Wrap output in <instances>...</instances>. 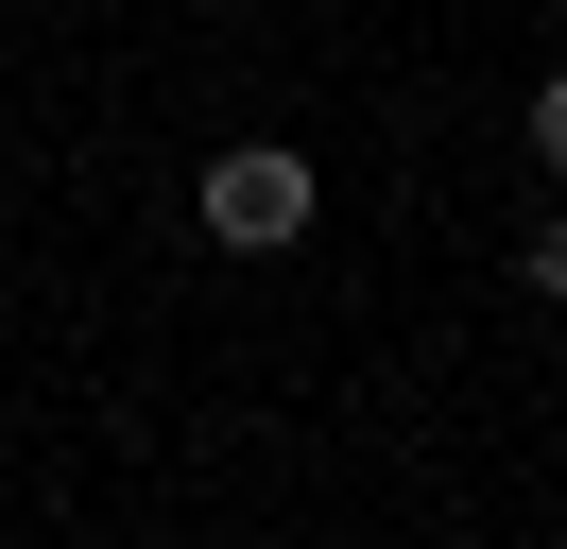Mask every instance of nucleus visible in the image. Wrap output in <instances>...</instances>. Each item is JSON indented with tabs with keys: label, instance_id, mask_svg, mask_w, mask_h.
<instances>
[{
	"label": "nucleus",
	"instance_id": "obj_1",
	"mask_svg": "<svg viewBox=\"0 0 567 549\" xmlns=\"http://www.w3.org/2000/svg\"><path fill=\"white\" fill-rule=\"evenodd\" d=\"M310 206H327V172L292 155V137H224V155L189 172V224H207L224 258H292V240H310Z\"/></svg>",
	"mask_w": 567,
	"mask_h": 549
}]
</instances>
